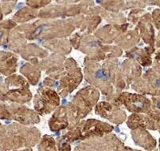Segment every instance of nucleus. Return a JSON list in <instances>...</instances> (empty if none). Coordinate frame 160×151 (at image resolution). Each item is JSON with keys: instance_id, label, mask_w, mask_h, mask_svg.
I'll use <instances>...</instances> for the list:
<instances>
[{"instance_id": "obj_1", "label": "nucleus", "mask_w": 160, "mask_h": 151, "mask_svg": "<svg viewBox=\"0 0 160 151\" xmlns=\"http://www.w3.org/2000/svg\"><path fill=\"white\" fill-rule=\"evenodd\" d=\"M11 58L9 54L0 52V74L7 75L11 72Z\"/></svg>"}, {"instance_id": "obj_2", "label": "nucleus", "mask_w": 160, "mask_h": 151, "mask_svg": "<svg viewBox=\"0 0 160 151\" xmlns=\"http://www.w3.org/2000/svg\"><path fill=\"white\" fill-rule=\"evenodd\" d=\"M6 90V87L4 86V85H2L1 82H0V95H2V93H4V91Z\"/></svg>"}]
</instances>
